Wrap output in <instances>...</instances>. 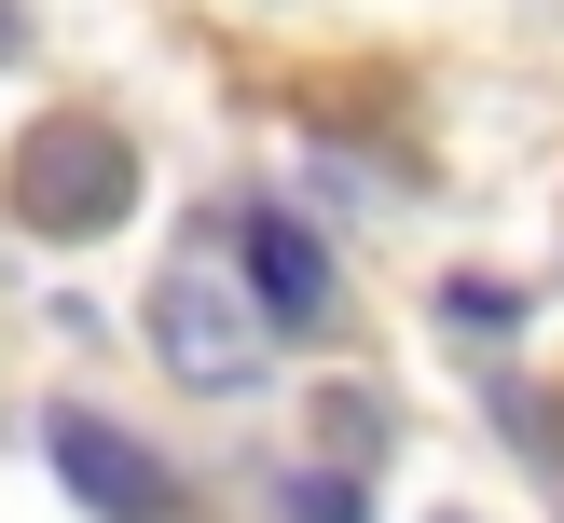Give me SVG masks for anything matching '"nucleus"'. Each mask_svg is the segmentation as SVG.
<instances>
[{
    "label": "nucleus",
    "instance_id": "nucleus-1",
    "mask_svg": "<svg viewBox=\"0 0 564 523\" xmlns=\"http://www.w3.org/2000/svg\"><path fill=\"white\" fill-rule=\"evenodd\" d=\"M14 220L28 235H55V248H83V235H124V207H138V152L97 124V110H42V124L14 138Z\"/></svg>",
    "mask_w": 564,
    "mask_h": 523
},
{
    "label": "nucleus",
    "instance_id": "nucleus-2",
    "mask_svg": "<svg viewBox=\"0 0 564 523\" xmlns=\"http://www.w3.org/2000/svg\"><path fill=\"white\" fill-rule=\"evenodd\" d=\"M138 317H152V358L193 400H248V385L275 372V317L248 303V275H220V262H165Z\"/></svg>",
    "mask_w": 564,
    "mask_h": 523
},
{
    "label": "nucleus",
    "instance_id": "nucleus-5",
    "mask_svg": "<svg viewBox=\"0 0 564 523\" xmlns=\"http://www.w3.org/2000/svg\"><path fill=\"white\" fill-rule=\"evenodd\" d=\"M275 523H372L358 468H275Z\"/></svg>",
    "mask_w": 564,
    "mask_h": 523
},
{
    "label": "nucleus",
    "instance_id": "nucleus-4",
    "mask_svg": "<svg viewBox=\"0 0 564 523\" xmlns=\"http://www.w3.org/2000/svg\"><path fill=\"white\" fill-rule=\"evenodd\" d=\"M235 262H248V303H262L275 330H330L345 317V275H330V235L290 207H248L235 220Z\"/></svg>",
    "mask_w": 564,
    "mask_h": 523
},
{
    "label": "nucleus",
    "instance_id": "nucleus-6",
    "mask_svg": "<svg viewBox=\"0 0 564 523\" xmlns=\"http://www.w3.org/2000/svg\"><path fill=\"white\" fill-rule=\"evenodd\" d=\"M441 317H455V330H523V303L482 290V275H455V290H441Z\"/></svg>",
    "mask_w": 564,
    "mask_h": 523
},
{
    "label": "nucleus",
    "instance_id": "nucleus-3",
    "mask_svg": "<svg viewBox=\"0 0 564 523\" xmlns=\"http://www.w3.org/2000/svg\"><path fill=\"white\" fill-rule=\"evenodd\" d=\"M42 455H55V482H69V510H97V523H180V468H165L138 427H110V413L55 400Z\"/></svg>",
    "mask_w": 564,
    "mask_h": 523
}]
</instances>
